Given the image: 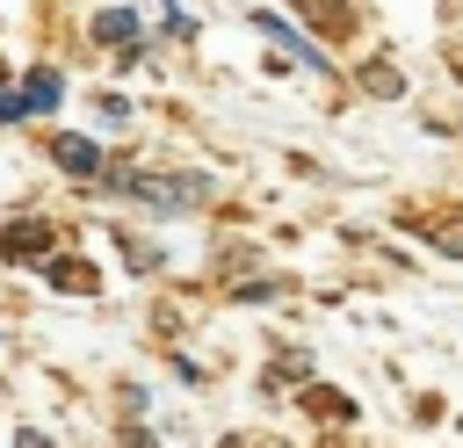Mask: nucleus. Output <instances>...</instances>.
<instances>
[{
    "mask_svg": "<svg viewBox=\"0 0 463 448\" xmlns=\"http://www.w3.org/2000/svg\"><path fill=\"white\" fill-rule=\"evenodd\" d=\"M58 94H65V79H58L51 65H36V72L22 79V101H29V116H36V108H58Z\"/></svg>",
    "mask_w": 463,
    "mask_h": 448,
    "instance_id": "1",
    "label": "nucleus"
},
{
    "mask_svg": "<svg viewBox=\"0 0 463 448\" xmlns=\"http://www.w3.org/2000/svg\"><path fill=\"white\" fill-rule=\"evenodd\" d=\"M58 166H65V173H80V181H87V173H94V166H101V152H94V137H72V130H65V137H58Z\"/></svg>",
    "mask_w": 463,
    "mask_h": 448,
    "instance_id": "2",
    "label": "nucleus"
},
{
    "mask_svg": "<svg viewBox=\"0 0 463 448\" xmlns=\"http://www.w3.org/2000/svg\"><path fill=\"white\" fill-rule=\"evenodd\" d=\"M94 36H101V43H130V36H137V14H130V7H109V14H94Z\"/></svg>",
    "mask_w": 463,
    "mask_h": 448,
    "instance_id": "3",
    "label": "nucleus"
},
{
    "mask_svg": "<svg viewBox=\"0 0 463 448\" xmlns=\"http://www.w3.org/2000/svg\"><path fill=\"white\" fill-rule=\"evenodd\" d=\"M137 195H152V202H203V181H137Z\"/></svg>",
    "mask_w": 463,
    "mask_h": 448,
    "instance_id": "4",
    "label": "nucleus"
},
{
    "mask_svg": "<svg viewBox=\"0 0 463 448\" xmlns=\"http://www.w3.org/2000/svg\"><path fill=\"white\" fill-rule=\"evenodd\" d=\"M43 246H51V231H43V224H22V231H7V253H14V260L43 253Z\"/></svg>",
    "mask_w": 463,
    "mask_h": 448,
    "instance_id": "5",
    "label": "nucleus"
},
{
    "mask_svg": "<svg viewBox=\"0 0 463 448\" xmlns=\"http://www.w3.org/2000/svg\"><path fill=\"white\" fill-rule=\"evenodd\" d=\"M123 116H130V101H123V94H101V123H116V130H123Z\"/></svg>",
    "mask_w": 463,
    "mask_h": 448,
    "instance_id": "6",
    "label": "nucleus"
},
{
    "mask_svg": "<svg viewBox=\"0 0 463 448\" xmlns=\"http://www.w3.org/2000/svg\"><path fill=\"white\" fill-rule=\"evenodd\" d=\"M14 116H29V101H22L14 87H0V123H14Z\"/></svg>",
    "mask_w": 463,
    "mask_h": 448,
    "instance_id": "7",
    "label": "nucleus"
},
{
    "mask_svg": "<svg viewBox=\"0 0 463 448\" xmlns=\"http://www.w3.org/2000/svg\"><path fill=\"white\" fill-rule=\"evenodd\" d=\"M14 448H51V441H43L36 426H22V434H14Z\"/></svg>",
    "mask_w": 463,
    "mask_h": 448,
    "instance_id": "8",
    "label": "nucleus"
}]
</instances>
